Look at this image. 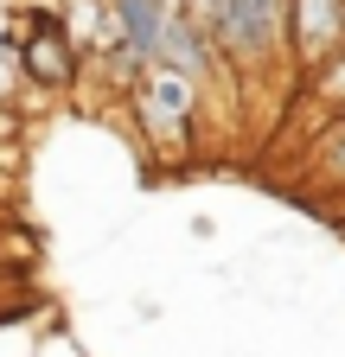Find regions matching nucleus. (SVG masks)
<instances>
[{"label":"nucleus","instance_id":"nucleus-9","mask_svg":"<svg viewBox=\"0 0 345 357\" xmlns=\"http://www.w3.org/2000/svg\"><path fill=\"white\" fill-rule=\"evenodd\" d=\"M332 141H339V147H332V160H326V166H332V178H345V134H332Z\"/></svg>","mask_w":345,"mask_h":357},{"label":"nucleus","instance_id":"nucleus-6","mask_svg":"<svg viewBox=\"0 0 345 357\" xmlns=\"http://www.w3.org/2000/svg\"><path fill=\"white\" fill-rule=\"evenodd\" d=\"M160 58L172 77H186V70H205V26L198 20H172L166 38H160Z\"/></svg>","mask_w":345,"mask_h":357},{"label":"nucleus","instance_id":"nucleus-4","mask_svg":"<svg viewBox=\"0 0 345 357\" xmlns=\"http://www.w3.org/2000/svg\"><path fill=\"white\" fill-rule=\"evenodd\" d=\"M192 109H198V89H192L186 77H172V70H160V77L147 83V96H141V115H147V128L160 134L166 147H172V141L186 134Z\"/></svg>","mask_w":345,"mask_h":357},{"label":"nucleus","instance_id":"nucleus-1","mask_svg":"<svg viewBox=\"0 0 345 357\" xmlns=\"http://www.w3.org/2000/svg\"><path fill=\"white\" fill-rule=\"evenodd\" d=\"M243 64H269L288 38V0H218V20L205 26Z\"/></svg>","mask_w":345,"mask_h":357},{"label":"nucleus","instance_id":"nucleus-2","mask_svg":"<svg viewBox=\"0 0 345 357\" xmlns=\"http://www.w3.org/2000/svg\"><path fill=\"white\" fill-rule=\"evenodd\" d=\"M288 45L300 64H332L345 52V0H288Z\"/></svg>","mask_w":345,"mask_h":357},{"label":"nucleus","instance_id":"nucleus-7","mask_svg":"<svg viewBox=\"0 0 345 357\" xmlns=\"http://www.w3.org/2000/svg\"><path fill=\"white\" fill-rule=\"evenodd\" d=\"M320 96H326L332 109H345V52H339V58L320 70Z\"/></svg>","mask_w":345,"mask_h":357},{"label":"nucleus","instance_id":"nucleus-3","mask_svg":"<svg viewBox=\"0 0 345 357\" xmlns=\"http://www.w3.org/2000/svg\"><path fill=\"white\" fill-rule=\"evenodd\" d=\"M20 70H26L38 89H71V77H77L71 32H64L52 13H38V20H32V32H26V45H20Z\"/></svg>","mask_w":345,"mask_h":357},{"label":"nucleus","instance_id":"nucleus-8","mask_svg":"<svg viewBox=\"0 0 345 357\" xmlns=\"http://www.w3.org/2000/svg\"><path fill=\"white\" fill-rule=\"evenodd\" d=\"M13 83H20V64L7 58V45H0V96H13Z\"/></svg>","mask_w":345,"mask_h":357},{"label":"nucleus","instance_id":"nucleus-5","mask_svg":"<svg viewBox=\"0 0 345 357\" xmlns=\"http://www.w3.org/2000/svg\"><path fill=\"white\" fill-rule=\"evenodd\" d=\"M166 0H115V32H122V58H160V38H166Z\"/></svg>","mask_w":345,"mask_h":357}]
</instances>
